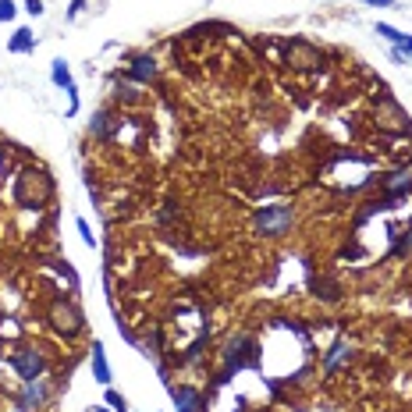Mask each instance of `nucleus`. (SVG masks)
<instances>
[{"label":"nucleus","mask_w":412,"mask_h":412,"mask_svg":"<svg viewBox=\"0 0 412 412\" xmlns=\"http://www.w3.org/2000/svg\"><path fill=\"white\" fill-rule=\"evenodd\" d=\"M285 61L292 68H316L324 61V54L309 40H292V43H285Z\"/></svg>","instance_id":"423d86ee"},{"label":"nucleus","mask_w":412,"mask_h":412,"mask_svg":"<svg viewBox=\"0 0 412 412\" xmlns=\"http://www.w3.org/2000/svg\"><path fill=\"white\" fill-rule=\"evenodd\" d=\"M50 82H54L57 89H64V93H68V100H71V110H68V114H75V110H79V86H75L71 68H68V61H64V57H57V61L50 64Z\"/></svg>","instance_id":"0eeeda50"},{"label":"nucleus","mask_w":412,"mask_h":412,"mask_svg":"<svg viewBox=\"0 0 412 412\" xmlns=\"http://www.w3.org/2000/svg\"><path fill=\"white\" fill-rule=\"evenodd\" d=\"M377 121L380 125H387V128H405V121H408V114L391 100V96H384L380 103H377Z\"/></svg>","instance_id":"f8f14e48"},{"label":"nucleus","mask_w":412,"mask_h":412,"mask_svg":"<svg viewBox=\"0 0 412 412\" xmlns=\"http://www.w3.org/2000/svg\"><path fill=\"white\" fill-rule=\"evenodd\" d=\"M295 224V206L292 202H270V206H260L253 214V231L260 239H285Z\"/></svg>","instance_id":"f03ea898"},{"label":"nucleus","mask_w":412,"mask_h":412,"mask_svg":"<svg viewBox=\"0 0 412 412\" xmlns=\"http://www.w3.org/2000/svg\"><path fill=\"white\" fill-rule=\"evenodd\" d=\"M75 228H79V235H82V242H86L89 249H96V235H93V228H89V221H86V217H79V221H75Z\"/></svg>","instance_id":"412c9836"},{"label":"nucleus","mask_w":412,"mask_h":412,"mask_svg":"<svg viewBox=\"0 0 412 412\" xmlns=\"http://www.w3.org/2000/svg\"><path fill=\"white\" fill-rule=\"evenodd\" d=\"M256 355H260V345H256L253 334H235V338H228V345H224V366H221V373H217V384L231 380V373H239V370H246V366H256Z\"/></svg>","instance_id":"7ed1b4c3"},{"label":"nucleus","mask_w":412,"mask_h":412,"mask_svg":"<svg viewBox=\"0 0 412 412\" xmlns=\"http://www.w3.org/2000/svg\"><path fill=\"white\" fill-rule=\"evenodd\" d=\"M309 288H313V295H316L320 302H338V299H341V285H338L334 277H327V274H313Z\"/></svg>","instance_id":"2eb2a0df"},{"label":"nucleus","mask_w":412,"mask_h":412,"mask_svg":"<svg viewBox=\"0 0 412 412\" xmlns=\"http://www.w3.org/2000/svg\"><path fill=\"white\" fill-rule=\"evenodd\" d=\"M171 398H174L178 412H202L206 408V394L192 384H171Z\"/></svg>","instance_id":"6e6552de"},{"label":"nucleus","mask_w":412,"mask_h":412,"mask_svg":"<svg viewBox=\"0 0 412 412\" xmlns=\"http://www.w3.org/2000/svg\"><path fill=\"white\" fill-rule=\"evenodd\" d=\"M11 366H15V373L22 377V384H25V380H40V377L47 373V355H43L36 345H22V348H15Z\"/></svg>","instance_id":"39448f33"},{"label":"nucleus","mask_w":412,"mask_h":412,"mask_svg":"<svg viewBox=\"0 0 412 412\" xmlns=\"http://www.w3.org/2000/svg\"><path fill=\"white\" fill-rule=\"evenodd\" d=\"M118 132H121V121H114L110 110H96L93 114V121H89V135L93 139H114Z\"/></svg>","instance_id":"ddd939ff"},{"label":"nucleus","mask_w":412,"mask_h":412,"mask_svg":"<svg viewBox=\"0 0 412 412\" xmlns=\"http://www.w3.org/2000/svg\"><path fill=\"white\" fill-rule=\"evenodd\" d=\"M380 185H384V195L391 202H398V199H405L412 192V171H391V174L380 178Z\"/></svg>","instance_id":"9b49d317"},{"label":"nucleus","mask_w":412,"mask_h":412,"mask_svg":"<svg viewBox=\"0 0 412 412\" xmlns=\"http://www.w3.org/2000/svg\"><path fill=\"white\" fill-rule=\"evenodd\" d=\"M96 412H107V408H96Z\"/></svg>","instance_id":"a878e982"},{"label":"nucleus","mask_w":412,"mask_h":412,"mask_svg":"<svg viewBox=\"0 0 412 412\" xmlns=\"http://www.w3.org/2000/svg\"><path fill=\"white\" fill-rule=\"evenodd\" d=\"M54 195V181L43 167H25L18 178H15V202L25 206V210H40L47 206Z\"/></svg>","instance_id":"f257e3e1"},{"label":"nucleus","mask_w":412,"mask_h":412,"mask_svg":"<svg viewBox=\"0 0 412 412\" xmlns=\"http://www.w3.org/2000/svg\"><path fill=\"white\" fill-rule=\"evenodd\" d=\"M362 4H370V8H394V0H362Z\"/></svg>","instance_id":"393cba45"},{"label":"nucleus","mask_w":412,"mask_h":412,"mask_svg":"<svg viewBox=\"0 0 412 412\" xmlns=\"http://www.w3.org/2000/svg\"><path fill=\"white\" fill-rule=\"evenodd\" d=\"M82 8H86V0H71V8H68V18H75V15H79Z\"/></svg>","instance_id":"b1692460"},{"label":"nucleus","mask_w":412,"mask_h":412,"mask_svg":"<svg viewBox=\"0 0 412 412\" xmlns=\"http://www.w3.org/2000/svg\"><path fill=\"white\" fill-rule=\"evenodd\" d=\"M114 93H118V100H125V103H139V86L118 82V86H114Z\"/></svg>","instance_id":"6ab92c4d"},{"label":"nucleus","mask_w":412,"mask_h":412,"mask_svg":"<svg viewBox=\"0 0 412 412\" xmlns=\"http://www.w3.org/2000/svg\"><path fill=\"white\" fill-rule=\"evenodd\" d=\"M25 11L40 18V15H43V0H25Z\"/></svg>","instance_id":"5701e85b"},{"label":"nucleus","mask_w":412,"mask_h":412,"mask_svg":"<svg viewBox=\"0 0 412 412\" xmlns=\"http://www.w3.org/2000/svg\"><path fill=\"white\" fill-rule=\"evenodd\" d=\"M103 401H107L114 412H128V401H125V394H118L114 387H107V391H103Z\"/></svg>","instance_id":"aec40b11"},{"label":"nucleus","mask_w":412,"mask_h":412,"mask_svg":"<svg viewBox=\"0 0 412 412\" xmlns=\"http://www.w3.org/2000/svg\"><path fill=\"white\" fill-rule=\"evenodd\" d=\"M391 61H394V64H408V61H412V36H408V33H401V36L391 43Z\"/></svg>","instance_id":"a211bd4d"},{"label":"nucleus","mask_w":412,"mask_h":412,"mask_svg":"<svg viewBox=\"0 0 412 412\" xmlns=\"http://www.w3.org/2000/svg\"><path fill=\"white\" fill-rule=\"evenodd\" d=\"M47 401H50V384H47L43 377H40V380H25V384H22V391H18V405H22V408H29V412H33V408H43Z\"/></svg>","instance_id":"1a4fd4ad"},{"label":"nucleus","mask_w":412,"mask_h":412,"mask_svg":"<svg viewBox=\"0 0 412 412\" xmlns=\"http://www.w3.org/2000/svg\"><path fill=\"white\" fill-rule=\"evenodd\" d=\"M47 320H50V327L61 334V338H79L82 331H86V316H82V309L71 302V299H54L50 302V309H47Z\"/></svg>","instance_id":"20e7f679"},{"label":"nucleus","mask_w":412,"mask_h":412,"mask_svg":"<svg viewBox=\"0 0 412 412\" xmlns=\"http://www.w3.org/2000/svg\"><path fill=\"white\" fill-rule=\"evenodd\" d=\"M93 380L110 387V362H107V348L103 341H93Z\"/></svg>","instance_id":"dca6fc26"},{"label":"nucleus","mask_w":412,"mask_h":412,"mask_svg":"<svg viewBox=\"0 0 412 412\" xmlns=\"http://www.w3.org/2000/svg\"><path fill=\"white\" fill-rule=\"evenodd\" d=\"M128 75H132V82H135V86H149V82H156L160 64H156V57H153V54H135V57H132V64H128Z\"/></svg>","instance_id":"9d476101"},{"label":"nucleus","mask_w":412,"mask_h":412,"mask_svg":"<svg viewBox=\"0 0 412 412\" xmlns=\"http://www.w3.org/2000/svg\"><path fill=\"white\" fill-rule=\"evenodd\" d=\"M8 50H11V54H33V50H36V36H33V29H18V33L11 36Z\"/></svg>","instance_id":"f3484780"},{"label":"nucleus","mask_w":412,"mask_h":412,"mask_svg":"<svg viewBox=\"0 0 412 412\" xmlns=\"http://www.w3.org/2000/svg\"><path fill=\"white\" fill-rule=\"evenodd\" d=\"M15 11H18V8H15V0H0V22H11Z\"/></svg>","instance_id":"4be33fe9"},{"label":"nucleus","mask_w":412,"mask_h":412,"mask_svg":"<svg viewBox=\"0 0 412 412\" xmlns=\"http://www.w3.org/2000/svg\"><path fill=\"white\" fill-rule=\"evenodd\" d=\"M352 359H355V348L341 338V341H334V345L327 348V355H324V370L334 373V370H341L345 362H352Z\"/></svg>","instance_id":"4468645a"}]
</instances>
